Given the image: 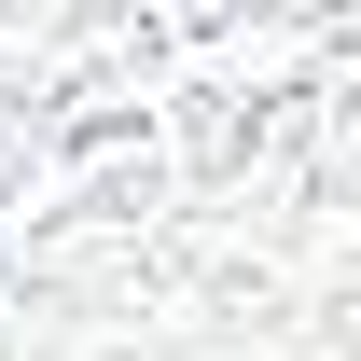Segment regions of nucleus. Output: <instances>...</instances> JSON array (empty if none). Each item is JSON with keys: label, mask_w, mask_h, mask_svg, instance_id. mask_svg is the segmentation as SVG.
Wrapping results in <instances>:
<instances>
[{"label": "nucleus", "mask_w": 361, "mask_h": 361, "mask_svg": "<svg viewBox=\"0 0 361 361\" xmlns=\"http://www.w3.org/2000/svg\"><path fill=\"white\" fill-rule=\"evenodd\" d=\"M0 361H348V0H0Z\"/></svg>", "instance_id": "f257e3e1"}]
</instances>
